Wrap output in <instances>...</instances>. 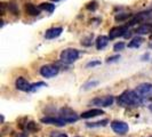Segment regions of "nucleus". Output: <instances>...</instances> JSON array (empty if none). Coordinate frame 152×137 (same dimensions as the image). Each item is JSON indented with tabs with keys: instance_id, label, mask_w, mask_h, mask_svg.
Returning a JSON list of instances; mask_svg holds the SVG:
<instances>
[{
	"instance_id": "obj_25",
	"label": "nucleus",
	"mask_w": 152,
	"mask_h": 137,
	"mask_svg": "<svg viewBox=\"0 0 152 137\" xmlns=\"http://www.w3.org/2000/svg\"><path fill=\"white\" fill-rule=\"evenodd\" d=\"M99 64H101V62L99 61H95V62H91V63H88L87 64V68H93V66H95V65H99Z\"/></svg>"
},
{
	"instance_id": "obj_15",
	"label": "nucleus",
	"mask_w": 152,
	"mask_h": 137,
	"mask_svg": "<svg viewBox=\"0 0 152 137\" xmlns=\"http://www.w3.org/2000/svg\"><path fill=\"white\" fill-rule=\"evenodd\" d=\"M107 44H109V38L105 37V36H101V37H99V38L96 39V48L99 50L105 48Z\"/></svg>"
},
{
	"instance_id": "obj_18",
	"label": "nucleus",
	"mask_w": 152,
	"mask_h": 137,
	"mask_svg": "<svg viewBox=\"0 0 152 137\" xmlns=\"http://www.w3.org/2000/svg\"><path fill=\"white\" fill-rule=\"evenodd\" d=\"M107 120H103V121H97V122H93V123H87V126L88 127H91V128H94V127H103V126H107Z\"/></svg>"
},
{
	"instance_id": "obj_8",
	"label": "nucleus",
	"mask_w": 152,
	"mask_h": 137,
	"mask_svg": "<svg viewBox=\"0 0 152 137\" xmlns=\"http://www.w3.org/2000/svg\"><path fill=\"white\" fill-rule=\"evenodd\" d=\"M113 96H104V97H99V98L93 99V104L96 105V106H102V107H107L112 105L113 103Z\"/></svg>"
},
{
	"instance_id": "obj_6",
	"label": "nucleus",
	"mask_w": 152,
	"mask_h": 137,
	"mask_svg": "<svg viewBox=\"0 0 152 137\" xmlns=\"http://www.w3.org/2000/svg\"><path fill=\"white\" fill-rule=\"evenodd\" d=\"M40 73L45 78H52V77H55L58 73V68L56 65H50V64L45 65V66L40 68Z\"/></svg>"
},
{
	"instance_id": "obj_23",
	"label": "nucleus",
	"mask_w": 152,
	"mask_h": 137,
	"mask_svg": "<svg viewBox=\"0 0 152 137\" xmlns=\"http://www.w3.org/2000/svg\"><path fill=\"white\" fill-rule=\"evenodd\" d=\"M50 137H68V136H66V134H63V133L56 131V133H52Z\"/></svg>"
},
{
	"instance_id": "obj_22",
	"label": "nucleus",
	"mask_w": 152,
	"mask_h": 137,
	"mask_svg": "<svg viewBox=\"0 0 152 137\" xmlns=\"http://www.w3.org/2000/svg\"><path fill=\"white\" fill-rule=\"evenodd\" d=\"M129 17H132V15H129V14H126V15H117L115 16V21H124V20H126V18H129Z\"/></svg>"
},
{
	"instance_id": "obj_4",
	"label": "nucleus",
	"mask_w": 152,
	"mask_h": 137,
	"mask_svg": "<svg viewBox=\"0 0 152 137\" xmlns=\"http://www.w3.org/2000/svg\"><path fill=\"white\" fill-rule=\"evenodd\" d=\"M128 32V26L124 25V26H115L113 29H111L109 32V39H115L118 37H128L129 33Z\"/></svg>"
},
{
	"instance_id": "obj_24",
	"label": "nucleus",
	"mask_w": 152,
	"mask_h": 137,
	"mask_svg": "<svg viewBox=\"0 0 152 137\" xmlns=\"http://www.w3.org/2000/svg\"><path fill=\"white\" fill-rule=\"evenodd\" d=\"M119 57H120L119 55H117V56H112V57H109L107 62V63H110V62H115L117 60H119Z\"/></svg>"
},
{
	"instance_id": "obj_28",
	"label": "nucleus",
	"mask_w": 152,
	"mask_h": 137,
	"mask_svg": "<svg viewBox=\"0 0 152 137\" xmlns=\"http://www.w3.org/2000/svg\"><path fill=\"white\" fill-rule=\"evenodd\" d=\"M52 1H60V0H52Z\"/></svg>"
},
{
	"instance_id": "obj_9",
	"label": "nucleus",
	"mask_w": 152,
	"mask_h": 137,
	"mask_svg": "<svg viewBox=\"0 0 152 137\" xmlns=\"http://www.w3.org/2000/svg\"><path fill=\"white\" fill-rule=\"evenodd\" d=\"M15 85H16V88H17L18 90H22V91H30L31 90V85L29 84L28 80L24 79L23 77L17 78Z\"/></svg>"
},
{
	"instance_id": "obj_10",
	"label": "nucleus",
	"mask_w": 152,
	"mask_h": 137,
	"mask_svg": "<svg viewBox=\"0 0 152 137\" xmlns=\"http://www.w3.org/2000/svg\"><path fill=\"white\" fill-rule=\"evenodd\" d=\"M41 122L44 123H49V125H56V126H65L66 123L62 120L61 118H54V117H47V118H42Z\"/></svg>"
},
{
	"instance_id": "obj_21",
	"label": "nucleus",
	"mask_w": 152,
	"mask_h": 137,
	"mask_svg": "<svg viewBox=\"0 0 152 137\" xmlns=\"http://www.w3.org/2000/svg\"><path fill=\"white\" fill-rule=\"evenodd\" d=\"M125 48V44L124 42H118V44H115L113 46V49L115 52H119V50H122Z\"/></svg>"
},
{
	"instance_id": "obj_5",
	"label": "nucleus",
	"mask_w": 152,
	"mask_h": 137,
	"mask_svg": "<svg viewBox=\"0 0 152 137\" xmlns=\"http://www.w3.org/2000/svg\"><path fill=\"white\" fill-rule=\"evenodd\" d=\"M60 118H61L65 123L69 122H75L78 120V115L75 111H72L71 109H62L60 112Z\"/></svg>"
},
{
	"instance_id": "obj_19",
	"label": "nucleus",
	"mask_w": 152,
	"mask_h": 137,
	"mask_svg": "<svg viewBox=\"0 0 152 137\" xmlns=\"http://www.w3.org/2000/svg\"><path fill=\"white\" fill-rule=\"evenodd\" d=\"M26 128H28V130H30V131H36V130L39 129V127L37 126L36 122H29L26 125Z\"/></svg>"
},
{
	"instance_id": "obj_26",
	"label": "nucleus",
	"mask_w": 152,
	"mask_h": 137,
	"mask_svg": "<svg viewBox=\"0 0 152 137\" xmlns=\"http://www.w3.org/2000/svg\"><path fill=\"white\" fill-rule=\"evenodd\" d=\"M97 84H99V81H93V82H89V84H86L85 85V88L87 89V88H88V86H91V88H93L94 86H96Z\"/></svg>"
},
{
	"instance_id": "obj_14",
	"label": "nucleus",
	"mask_w": 152,
	"mask_h": 137,
	"mask_svg": "<svg viewBox=\"0 0 152 137\" xmlns=\"http://www.w3.org/2000/svg\"><path fill=\"white\" fill-rule=\"evenodd\" d=\"M25 10L31 16H37L40 14V8H37L34 5H32V4H26L25 5Z\"/></svg>"
},
{
	"instance_id": "obj_13",
	"label": "nucleus",
	"mask_w": 152,
	"mask_h": 137,
	"mask_svg": "<svg viewBox=\"0 0 152 137\" xmlns=\"http://www.w3.org/2000/svg\"><path fill=\"white\" fill-rule=\"evenodd\" d=\"M137 34H150L152 33V24H143L136 29Z\"/></svg>"
},
{
	"instance_id": "obj_27",
	"label": "nucleus",
	"mask_w": 152,
	"mask_h": 137,
	"mask_svg": "<svg viewBox=\"0 0 152 137\" xmlns=\"http://www.w3.org/2000/svg\"><path fill=\"white\" fill-rule=\"evenodd\" d=\"M150 110H151V111H152V104H151V105H150Z\"/></svg>"
},
{
	"instance_id": "obj_7",
	"label": "nucleus",
	"mask_w": 152,
	"mask_h": 137,
	"mask_svg": "<svg viewBox=\"0 0 152 137\" xmlns=\"http://www.w3.org/2000/svg\"><path fill=\"white\" fill-rule=\"evenodd\" d=\"M111 128L113 129L114 133H117L119 135H124L128 131V125L124 121H112Z\"/></svg>"
},
{
	"instance_id": "obj_12",
	"label": "nucleus",
	"mask_w": 152,
	"mask_h": 137,
	"mask_svg": "<svg viewBox=\"0 0 152 137\" xmlns=\"http://www.w3.org/2000/svg\"><path fill=\"white\" fill-rule=\"evenodd\" d=\"M101 114H104V112L101 110V109H93V110H89V111H86L81 114V118L84 119H89V118H94V117H97V115H101Z\"/></svg>"
},
{
	"instance_id": "obj_16",
	"label": "nucleus",
	"mask_w": 152,
	"mask_h": 137,
	"mask_svg": "<svg viewBox=\"0 0 152 137\" xmlns=\"http://www.w3.org/2000/svg\"><path fill=\"white\" fill-rule=\"evenodd\" d=\"M142 44H143V38L136 37V38H134L129 44H128V47H129V48H137V47H140Z\"/></svg>"
},
{
	"instance_id": "obj_2",
	"label": "nucleus",
	"mask_w": 152,
	"mask_h": 137,
	"mask_svg": "<svg viewBox=\"0 0 152 137\" xmlns=\"http://www.w3.org/2000/svg\"><path fill=\"white\" fill-rule=\"evenodd\" d=\"M135 93L137 94V96L144 102L145 99H151L152 98V85L151 84H142L140 86H137V88L135 89Z\"/></svg>"
},
{
	"instance_id": "obj_3",
	"label": "nucleus",
	"mask_w": 152,
	"mask_h": 137,
	"mask_svg": "<svg viewBox=\"0 0 152 137\" xmlns=\"http://www.w3.org/2000/svg\"><path fill=\"white\" fill-rule=\"evenodd\" d=\"M61 61L63 63H66V64H71L73 62H76L79 57V52L77 49L73 48H68V49H64L61 53Z\"/></svg>"
},
{
	"instance_id": "obj_29",
	"label": "nucleus",
	"mask_w": 152,
	"mask_h": 137,
	"mask_svg": "<svg viewBox=\"0 0 152 137\" xmlns=\"http://www.w3.org/2000/svg\"><path fill=\"white\" fill-rule=\"evenodd\" d=\"M150 137H152V136H150Z\"/></svg>"
},
{
	"instance_id": "obj_17",
	"label": "nucleus",
	"mask_w": 152,
	"mask_h": 137,
	"mask_svg": "<svg viewBox=\"0 0 152 137\" xmlns=\"http://www.w3.org/2000/svg\"><path fill=\"white\" fill-rule=\"evenodd\" d=\"M39 8L42 9V10H46L48 13H53L54 9H55V5H52V4H48V2H42L39 5Z\"/></svg>"
},
{
	"instance_id": "obj_11",
	"label": "nucleus",
	"mask_w": 152,
	"mask_h": 137,
	"mask_svg": "<svg viewBox=\"0 0 152 137\" xmlns=\"http://www.w3.org/2000/svg\"><path fill=\"white\" fill-rule=\"evenodd\" d=\"M63 29L62 28H52L49 30L46 31L45 33V38L46 39H54V38H57L60 34L62 33Z\"/></svg>"
},
{
	"instance_id": "obj_20",
	"label": "nucleus",
	"mask_w": 152,
	"mask_h": 137,
	"mask_svg": "<svg viewBox=\"0 0 152 137\" xmlns=\"http://www.w3.org/2000/svg\"><path fill=\"white\" fill-rule=\"evenodd\" d=\"M46 84L45 82H38V84H33L31 85V90L30 91H34L36 89H38L40 87H45Z\"/></svg>"
},
{
	"instance_id": "obj_1",
	"label": "nucleus",
	"mask_w": 152,
	"mask_h": 137,
	"mask_svg": "<svg viewBox=\"0 0 152 137\" xmlns=\"http://www.w3.org/2000/svg\"><path fill=\"white\" fill-rule=\"evenodd\" d=\"M118 105H120L122 107H128V106H140L143 101L137 96V94L135 91L132 90H126L124 91L121 95L117 99Z\"/></svg>"
}]
</instances>
